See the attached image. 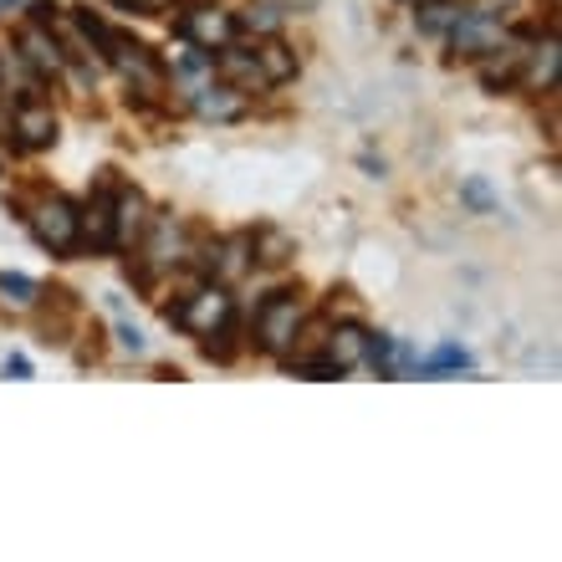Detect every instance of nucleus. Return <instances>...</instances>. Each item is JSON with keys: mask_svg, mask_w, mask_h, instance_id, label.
I'll return each mask as SVG.
<instances>
[{"mask_svg": "<svg viewBox=\"0 0 562 562\" xmlns=\"http://www.w3.org/2000/svg\"><path fill=\"white\" fill-rule=\"evenodd\" d=\"M21 221L31 225V236L36 246L52 256H72L82 246V221H77V205L72 200H61V194H42L36 205H26Z\"/></svg>", "mask_w": 562, "mask_h": 562, "instance_id": "obj_1", "label": "nucleus"}, {"mask_svg": "<svg viewBox=\"0 0 562 562\" xmlns=\"http://www.w3.org/2000/svg\"><path fill=\"white\" fill-rule=\"evenodd\" d=\"M164 317L175 327H184V333H194V338H205V333H215V327H225L236 317V296L225 292V281H200L179 307H164Z\"/></svg>", "mask_w": 562, "mask_h": 562, "instance_id": "obj_2", "label": "nucleus"}, {"mask_svg": "<svg viewBox=\"0 0 562 562\" xmlns=\"http://www.w3.org/2000/svg\"><path fill=\"white\" fill-rule=\"evenodd\" d=\"M302 302H296V292H271L261 307H256V348L271 358H286V348H292L296 338H302Z\"/></svg>", "mask_w": 562, "mask_h": 562, "instance_id": "obj_3", "label": "nucleus"}, {"mask_svg": "<svg viewBox=\"0 0 562 562\" xmlns=\"http://www.w3.org/2000/svg\"><path fill=\"white\" fill-rule=\"evenodd\" d=\"M134 251H138V261H144V267L175 271L179 261L190 256V231H184L175 215H154V221H148V231H144V240H138Z\"/></svg>", "mask_w": 562, "mask_h": 562, "instance_id": "obj_4", "label": "nucleus"}, {"mask_svg": "<svg viewBox=\"0 0 562 562\" xmlns=\"http://www.w3.org/2000/svg\"><path fill=\"white\" fill-rule=\"evenodd\" d=\"M179 36L190 46H200V52H221L236 36V15L221 11V5H194V11L179 15Z\"/></svg>", "mask_w": 562, "mask_h": 562, "instance_id": "obj_5", "label": "nucleus"}, {"mask_svg": "<svg viewBox=\"0 0 562 562\" xmlns=\"http://www.w3.org/2000/svg\"><path fill=\"white\" fill-rule=\"evenodd\" d=\"M148 221H154V210H148L144 190H134V184H119L113 190V251H134L138 240H144Z\"/></svg>", "mask_w": 562, "mask_h": 562, "instance_id": "obj_6", "label": "nucleus"}, {"mask_svg": "<svg viewBox=\"0 0 562 562\" xmlns=\"http://www.w3.org/2000/svg\"><path fill=\"white\" fill-rule=\"evenodd\" d=\"M113 190H119V179H113V169H103V184L92 190L88 205L77 210L82 240H88L92 251H113Z\"/></svg>", "mask_w": 562, "mask_h": 562, "instance_id": "obj_7", "label": "nucleus"}, {"mask_svg": "<svg viewBox=\"0 0 562 562\" xmlns=\"http://www.w3.org/2000/svg\"><path fill=\"white\" fill-rule=\"evenodd\" d=\"M445 36H450V46H456V57H486L491 46L506 42L502 21H496V15H486V11H465L456 26L445 31Z\"/></svg>", "mask_w": 562, "mask_h": 562, "instance_id": "obj_8", "label": "nucleus"}, {"mask_svg": "<svg viewBox=\"0 0 562 562\" xmlns=\"http://www.w3.org/2000/svg\"><path fill=\"white\" fill-rule=\"evenodd\" d=\"M11 134L21 148H52L57 144V113L42 98H21L11 113Z\"/></svg>", "mask_w": 562, "mask_h": 562, "instance_id": "obj_9", "label": "nucleus"}, {"mask_svg": "<svg viewBox=\"0 0 562 562\" xmlns=\"http://www.w3.org/2000/svg\"><path fill=\"white\" fill-rule=\"evenodd\" d=\"M190 108L194 119L205 123H240L246 119V92L231 88V82H205V88L190 92Z\"/></svg>", "mask_w": 562, "mask_h": 562, "instance_id": "obj_10", "label": "nucleus"}, {"mask_svg": "<svg viewBox=\"0 0 562 562\" xmlns=\"http://www.w3.org/2000/svg\"><path fill=\"white\" fill-rule=\"evenodd\" d=\"M21 52H26L31 72H42V77L67 72V52H61V42L52 36V26H42V21H26V26H21Z\"/></svg>", "mask_w": 562, "mask_h": 562, "instance_id": "obj_11", "label": "nucleus"}, {"mask_svg": "<svg viewBox=\"0 0 562 562\" xmlns=\"http://www.w3.org/2000/svg\"><path fill=\"white\" fill-rule=\"evenodd\" d=\"M369 327H358V323H338L333 327V333H327V348H323V358L327 363H333V373H348V369H358V363H363V358H369Z\"/></svg>", "mask_w": 562, "mask_h": 562, "instance_id": "obj_12", "label": "nucleus"}, {"mask_svg": "<svg viewBox=\"0 0 562 562\" xmlns=\"http://www.w3.org/2000/svg\"><path fill=\"white\" fill-rule=\"evenodd\" d=\"M521 67H527V52H517V46H491L486 61H481V88L512 92L521 82Z\"/></svg>", "mask_w": 562, "mask_h": 562, "instance_id": "obj_13", "label": "nucleus"}, {"mask_svg": "<svg viewBox=\"0 0 562 562\" xmlns=\"http://www.w3.org/2000/svg\"><path fill=\"white\" fill-rule=\"evenodd\" d=\"M215 77H221V82H231V88H240V92L267 88L256 52H240V46H221V57H215Z\"/></svg>", "mask_w": 562, "mask_h": 562, "instance_id": "obj_14", "label": "nucleus"}, {"mask_svg": "<svg viewBox=\"0 0 562 562\" xmlns=\"http://www.w3.org/2000/svg\"><path fill=\"white\" fill-rule=\"evenodd\" d=\"M558 67H562V52H558V36H548L542 46L527 52V67H521V82L517 88H532V92H558Z\"/></svg>", "mask_w": 562, "mask_h": 562, "instance_id": "obj_15", "label": "nucleus"}, {"mask_svg": "<svg viewBox=\"0 0 562 562\" xmlns=\"http://www.w3.org/2000/svg\"><path fill=\"white\" fill-rule=\"evenodd\" d=\"M256 61H261V77H267V88H281V82H292L296 77V52L277 36H261L256 46Z\"/></svg>", "mask_w": 562, "mask_h": 562, "instance_id": "obj_16", "label": "nucleus"}, {"mask_svg": "<svg viewBox=\"0 0 562 562\" xmlns=\"http://www.w3.org/2000/svg\"><path fill=\"white\" fill-rule=\"evenodd\" d=\"M251 261L256 267H286V261H292V236L277 231V225L251 231Z\"/></svg>", "mask_w": 562, "mask_h": 562, "instance_id": "obj_17", "label": "nucleus"}, {"mask_svg": "<svg viewBox=\"0 0 562 562\" xmlns=\"http://www.w3.org/2000/svg\"><path fill=\"white\" fill-rule=\"evenodd\" d=\"M52 296V312L42 317V342H67L72 338V323H77V302H72V292H46Z\"/></svg>", "mask_w": 562, "mask_h": 562, "instance_id": "obj_18", "label": "nucleus"}, {"mask_svg": "<svg viewBox=\"0 0 562 562\" xmlns=\"http://www.w3.org/2000/svg\"><path fill=\"white\" fill-rule=\"evenodd\" d=\"M281 21H286V11H281L277 0H251V5L236 15V31H251V36H277Z\"/></svg>", "mask_w": 562, "mask_h": 562, "instance_id": "obj_19", "label": "nucleus"}, {"mask_svg": "<svg viewBox=\"0 0 562 562\" xmlns=\"http://www.w3.org/2000/svg\"><path fill=\"white\" fill-rule=\"evenodd\" d=\"M0 302L15 312H31L42 302V281H31L26 271H0Z\"/></svg>", "mask_w": 562, "mask_h": 562, "instance_id": "obj_20", "label": "nucleus"}, {"mask_svg": "<svg viewBox=\"0 0 562 562\" xmlns=\"http://www.w3.org/2000/svg\"><path fill=\"white\" fill-rule=\"evenodd\" d=\"M379 379H394V373H404L409 369V353H404L394 338H369V358H363Z\"/></svg>", "mask_w": 562, "mask_h": 562, "instance_id": "obj_21", "label": "nucleus"}, {"mask_svg": "<svg viewBox=\"0 0 562 562\" xmlns=\"http://www.w3.org/2000/svg\"><path fill=\"white\" fill-rule=\"evenodd\" d=\"M419 31H429V36H445V31L456 26L460 15H465V5H456V0H425V5H419Z\"/></svg>", "mask_w": 562, "mask_h": 562, "instance_id": "obj_22", "label": "nucleus"}, {"mask_svg": "<svg viewBox=\"0 0 562 562\" xmlns=\"http://www.w3.org/2000/svg\"><path fill=\"white\" fill-rule=\"evenodd\" d=\"M419 373H456V369H471V353L465 348H456V342H445V348H435L429 358H415Z\"/></svg>", "mask_w": 562, "mask_h": 562, "instance_id": "obj_23", "label": "nucleus"}, {"mask_svg": "<svg viewBox=\"0 0 562 562\" xmlns=\"http://www.w3.org/2000/svg\"><path fill=\"white\" fill-rule=\"evenodd\" d=\"M205 358L210 363H231L236 358V317L225 327H215V333H205Z\"/></svg>", "mask_w": 562, "mask_h": 562, "instance_id": "obj_24", "label": "nucleus"}, {"mask_svg": "<svg viewBox=\"0 0 562 562\" xmlns=\"http://www.w3.org/2000/svg\"><path fill=\"white\" fill-rule=\"evenodd\" d=\"M465 200H471L475 210H491V190L481 184V179H471V184H465Z\"/></svg>", "mask_w": 562, "mask_h": 562, "instance_id": "obj_25", "label": "nucleus"}, {"mask_svg": "<svg viewBox=\"0 0 562 562\" xmlns=\"http://www.w3.org/2000/svg\"><path fill=\"white\" fill-rule=\"evenodd\" d=\"M119 338H123V348H128V353H144V333H138V327H123Z\"/></svg>", "mask_w": 562, "mask_h": 562, "instance_id": "obj_26", "label": "nucleus"}, {"mask_svg": "<svg viewBox=\"0 0 562 562\" xmlns=\"http://www.w3.org/2000/svg\"><path fill=\"white\" fill-rule=\"evenodd\" d=\"M11 373H15V379H31V363H26V358H21V353H15V358H5V379H11Z\"/></svg>", "mask_w": 562, "mask_h": 562, "instance_id": "obj_27", "label": "nucleus"}, {"mask_svg": "<svg viewBox=\"0 0 562 562\" xmlns=\"http://www.w3.org/2000/svg\"><path fill=\"white\" fill-rule=\"evenodd\" d=\"M277 5H286V11H317V0H277Z\"/></svg>", "mask_w": 562, "mask_h": 562, "instance_id": "obj_28", "label": "nucleus"}, {"mask_svg": "<svg viewBox=\"0 0 562 562\" xmlns=\"http://www.w3.org/2000/svg\"><path fill=\"white\" fill-rule=\"evenodd\" d=\"M400 5H425V0H400Z\"/></svg>", "mask_w": 562, "mask_h": 562, "instance_id": "obj_29", "label": "nucleus"}, {"mask_svg": "<svg viewBox=\"0 0 562 562\" xmlns=\"http://www.w3.org/2000/svg\"><path fill=\"white\" fill-rule=\"evenodd\" d=\"M0 77H5V61H0Z\"/></svg>", "mask_w": 562, "mask_h": 562, "instance_id": "obj_30", "label": "nucleus"}]
</instances>
